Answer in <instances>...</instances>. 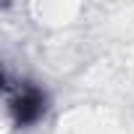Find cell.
<instances>
[{"instance_id": "obj_1", "label": "cell", "mask_w": 134, "mask_h": 134, "mask_svg": "<svg viewBox=\"0 0 134 134\" xmlns=\"http://www.w3.org/2000/svg\"><path fill=\"white\" fill-rule=\"evenodd\" d=\"M3 103H5V116L11 126L19 131H29L40 126L47 118L53 105L45 84L29 76H11L8 71L3 74Z\"/></svg>"}]
</instances>
